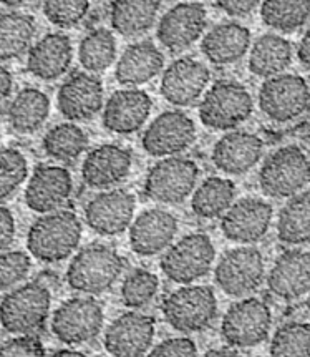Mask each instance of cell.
Listing matches in <instances>:
<instances>
[{"label":"cell","mask_w":310,"mask_h":357,"mask_svg":"<svg viewBox=\"0 0 310 357\" xmlns=\"http://www.w3.org/2000/svg\"><path fill=\"white\" fill-rule=\"evenodd\" d=\"M83 226L70 210H59L35 220L27 233V250L42 263H60L80 245Z\"/></svg>","instance_id":"6da1fadb"},{"label":"cell","mask_w":310,"mask_h":357,"mask_svg":"<svg viewBox=\"0 0 310 357\" xmlns=\"http://www.w3.org/2000/svg\"><path fill=\"white\" fill-rule=\"evenodd\" d=\"M52 294L38 281L22 282L0 301V326L14 336H35L50 316Z\"/></svg>","instance_id":"7a4b0ae2"},{"label":"cell","mask_w":310,"mask_h":357,"mask_svg":"<svg viewBox=\"0 0 310 357\" xmlns=\"http://www.w3.org/2000/svg\"><path fill=\"white\" fill-rule=\"evenodd\" d=\"M123 268V258L113 248L90 245L73 256L65 278L75 293L98 296L111 289Z\"/></svg>","instance_id":"3957f363"},{"label":"cell","mask_w":310,"mask_h":357,"mask_svg":"<svg viewBox=\"0 0 310 357\" xmlns=\"http://www.w3.org/2000/svg\"><path fill=\"white\" fill-rule=\"evenodd\" d=\"M310 183V158L300 146L287 145L262 163L259 186L269 198L286 199L299 195Z\"/></svg>","instance_id":"277c9868"},{"label":"cell","mask_w":310,"mask_h":357,"mask_svg":"<svg viewBox=\"0 0 310 357\" xmlns=\"http://www.w3.org/2000/svg\"><path fill=\"white\" fill-rule=\"evenodd\" d=\"M254 112V100L242 84L219 80L211 85L199 103L201 123L211 130L231 132L249 120Z\"/></svg>","instance_id":"5b68a950"},{"label":"cell","mask_w":310,"mask_h":357,"mask_svg":"<svg viewBox=\"0 0 310 357\" xmlns=\"http://www.w3.org/2000/svg\"><path fill=\"white\" fill-rule=\"evenodd\" d=\"M164 321L181 334L204 331L217 316V299L212 287L186 284L164 298L161 306Z\"/></svg>","instance_id":"8992f818"},{"label":"cell","mask_w":310,"mask_h":357,"mask_svg":"<svg viewBox=\"0 0 310 357\" xmlns=\"http://www.w3.org/2000/svg\"><path fill=\"white\" fill-rule=\"evenodd\" d=\"M214 259L216 248L212 239L204 233H191L163 252L160 268L169 281L186 286L208 276Z\"/></svg>","instance_id":"52a82bcc"},{"label":"cell","mask_w":310,"mask_h":357,"mask_svg":"<svg viewBox=\"0 0 310 357\" xmlns=\"http://www.w3.org/2000/svg\"><path fill=\"white\" fill-rule=\"evenodd\" d=\"M264 276V256L254 246H239L226 251L214 268L217 287L234 299L249 298L256 293Z\"/></svg>","instance_id":"ba28073f"},{"label":"cell","mask_w":310,"mask_h":357,"mask_svg":"<svg viewBox=\"0 0 310 357\" xmlns=\"http://www.w3.org/2000/svg\"><path fill=\"white\" fill-rule=\"evenodd\" d=\"M199 167L185 156L161 158L148 172L145 195L161 204H180L193 195L198 185Z\"/></svg>","instance_id":"9c48e42d"},{"label":"cell","mask_w":310,"mask_h":357,"mask_svg":"<svg viewBox=\"0 0 310 357\" xmlns=\"http://www.w3.org/2000/svg\"><path fill=\"white\" fill-rule=\"evenodd\" d=\"M272 326L270 307L259 298H242L234 303L221 321V336L229 347L249 349L269 337Z\"/></svg>","instance_id":"30bf717a"},{"label":"cell","mask_w":310,"mask_h":357,"mask_svg":"<svg viewBox=\"0 0 310 357\" xmlns=\"http://www.w3.org/2000/svg\"><path fill=\"white\" fill-rule=\"evenodd\" d=\"M104 312L91 296H77L60 304L52 316V333L67 346L93 341L102 333Z\"/></svg>","instance_id":"8fae6325"},{"label":"cell","mask_w":310,"mask_h":357,"mask_svg":"<svg viewBox=\"0 0 310 357\" xmlns=\"http://www.w3.org/2000/svg\"><path fill=\"white\" fill-rule=\"evenodd\" d=\"M259 108L268 119L286 123L299 119L310 107V89L304 77L295 73L265 78L259 89Z\"/></svg>","instance_id":"7c38bea8"},{"label":"cell","mask_w":310,"mask_h":357,"mask_svg":"<svg viewBox=\"0 0 310 357\" xmlns=\"http://www.w3.org/2000/svg\"><path fill=\"white\" fill-rule=\"evenodd\" d=\"M196 142V125L181 110L160 113L141 137V146L150 156L168 158L189 150Z\"/></svg>","instance_id":"4fadbf2b"},{"label":"cell","mask_w":310,"mask_h":357,"mask_svg":"<svg viewBox=\"0 0 310 357\" xmlns=\"http://www.w3.org/2000/svg\"><path fill=\"white\" fill-rule=\"evenodd\" d=\"M137 198L128 190L110 188L100 191L85 206V221L100 236H116L133 223Z\"/></svg>","instance_id":"5bb4252c"},{"label":"cell","mask_w":310,"mask_h":357,"mask_svg":"<svg viewBox=\"0 0 310 357\" xmlns=\"http://www.w3.org/2000/svg\"><path fill=\"white\" fill-rule=\"evenodd\" d=\"M206 25L208 12L203 3L187 0L176 3L161 17L156 37L164 49L171 54H180L191 49L203 37Z\"/></svg>","instance_id":"9a60e30c"},{"label":"cell","mask_w":310,"mask_h":357,"mask_svg":"<svg viewBox=\"0 0 310 357\" xmlns=\"http://www.w3.org/2000/svg\"><path fill=\"white\" fill-rule=\"evenodd\" d=\"M156 322L151 316L130 311L108 326L103 346L111 357H146L153 347Z\"/></svg>","instance_id":"2e32d148"},{"label":"cell","mask_w":310,"mask_h":357,"mask_svg":"<svg viewBox=\"0 0 310 357\" xmlns=\"http://www.w3.org/2000/svg\"><path fill=\"white\" fill-rule=\"evenodd\" d=\"M272 216L270 203L261 198H242L221 216V231L229 241L251 246L268 234Z\"/></svg>","instance_id":"e0dca14e"},{"label":"cell","mask_w":310,"mask_h":357,"mask_svg":"<svg viewBox=\"0 0 310 357\" xmlns=\"http://www.w3.org/2000/svg\"><path fill=\"white\" fill-rule=\"evenodd\" d=\"M104 89L97 73H72L56 93V107L68 121H88L103 110Z\"/></svg>","instance_id":"ac0fdd59"},{"label":"cell","mask_w":310,"mask_h":357,"mask_svg":"<svg viewBox=\"0 0 310 357\" xmlns=\"http://www.w3.org/2000/svg\"><path fill=\"white\" fill-rule=\"evenodd\" d=\"M211 80V72L199 60L181 56L164 68L160 91L173 107H191L203 97Z\"/></svg>","instance_id":"d6986e66"},{"label":"cell","mask_w":310,"mask_h":357,"mask_svg":"<svg viewBox=\"0 0 310 357\" xmlns=\"http://www.w3.org/2000/svg\"><path fill=\"white\" fill-rule=\"evenodd\" d=\"M73 193V178L60 165H38L25 188V204L38 215L62 210Z\"/></svg>","instance_id":"ffe728a7"},{"label":"cell","mask_w":310,"mask_h":357,"mask_svg":"<svg viewBox=\"0 0 310 357\" xmlns=\"http://www.w3.org/2000/svg\"><path fill=\"white\" fill-rule=\"evenodd\" d=\"M128 229L131 251L141 258H151L173 245L178 234V220L173 213L151 208L134 218Z\"/></svg>","instance_id":"44dd1931"},{"label":"cell","mask_w":310,"mask_h":357,"mask_svg":"<svg viewBox=\"0 0 310 357\" xmlns=\"http://www.w3.org/2000/svg\"><path fill=\"white\" fill-rule=\"evenodd\" d=\"M133 167V155L128 148L107 143L97 146L85 156L82 165V180L88 188L110 190L128 178Z\"/></svg>","instance_id":"7402d4cb"},{"label":"cell","mask_w":310,"mask_h":357,"mask_svg":"<svg viewBox=\"0 0 310 357\" xmlns=\"http://www.w3.org/2000/svg\"><path fill=\"white\" fill-rule=\"evenodd\" d=\"M151 108V97L145 90H116L103 105L102 123L108 132L116 135L137 133L150 119Z\"/></svg>","instance_id":"603a6c76"},{"label":"cell","mask_w":310,"mask_h":357,"mask_svg":"<svg viewBox=\"0 0 310 357\" xmlns=\"http://www.w3.org/2000/svg\"><path fill=\"white\" fill-rule=\"evenodd\" d=\"M262 153H264V142L256 133L231 130L216 142L211 160L221 173L241 176L259 163Z\"/></svg>","instance_id":"cb8c5ba5"},{"label":"cell","mask_w":310,"mask_h":357,"mask_svg":"<svg viewBox=\"0 0 310 357\" xmlns=\"http://www.w3.org/2000/svg\"><path fill=\"white\" fill-rule=\"evenodd\" d=\"M265 282L270 293L282 301H295L309 294L310 251H284L270 268Z\"/></svg>","instance_id":"d4e9b609"},{"label":"cell","mask_w":310,"mask_h":357,"mask_svg":"<svg viewBox=\"0 0 310 357\" xmlns=\"http://www.w3.org/2000/svg\"><path fill=\"white\" fill-rule=\"evenodd\" d=\"M73 62L72 38L52 32L37 40L27 52V70L43 82H54L70 70Z\"/></svg>","instance_id":"484cf974"},{"label":"cell","mask_w":310,"mask_h":357,"mask_svg":"<svg viewBox=\"0 0 310 357\" xmlns=\"http://www.w3.org/2000/svg\"><path fill=\"white\" fill-rule=\"evenodd\" d=\"M164 68V55L150 40L131 43L116 62L115 78L120 85L137 89L158 77Z\"/></svg>","instance_id":"4316f807"},{"label":"cell","mask_w":310,"mask_h":357,"mask_svg":"<svg viewBox=\"0 0 310 357\" xmlns=\"http://www.w3.org/2000/svg\"><path fill=\"white\" fill-rule=\"evenodd\" d=\"M251 49V30L238 22H224L209 30L201 40V52L216 67L233 65Z\"/></svg>","instance_id":"83f0119b"},{"label":"cell","mask_w":310,"mask_h":357,"mask_svg":"<svg viewBox=\"0 0 310 357\" xmlns=\"http://www.w3.org/2000/svg\"><path fill=\"white\" fill-rule=\"evenodd\" d=\"M50 116V98L42 90L27 86L12 98L7 108V120L12 130L20 135H32L45 125Z\"/></svg>","instance_id":"f1b7e54d"},{"label":"cell","mask_w":310,"mask_h":357,"mask_svg":"<svg viewBox=\"0 0 310 357\" xmlns=\"http://www.w3.org/2000/svg\"><path fill=\"white\" fill-rule=\"evenodd\" d=\"M161 10V0H113L110 24L123 37H138L156 24Z\"/></svg>","instance_id":"f546056e"},{"label":"cell","mask_w":310,"mask_h":357,"mask_svg":"<svg viewBox=\"0 0 310 357\" xmlns=\"http://www.w3.org/2000/svg\"><path fill=\"white\" fill-rule=\"evenodd\" d=\"M292 63V43L276 33L257 38L249 52V72L261 78L281 75Z\"/></svg>","instance_id":"4dcf8cb0"},{"label":"cell","mask_w":310,"mask_h":357,"mask_svg":"<svg viewBox=\"0 0 310 357\" xmlns=\"http://www.w3.org/2000/svg\"><path fill=\"white\" fill-rule=\"evenodd\" d=\"M37 24L32 15L24 12L0 14V62L20 59L33 45Z\"/></svg>","instance_id":"1f68e13d"},{"label":"cell","mask_w":310,"mask_h":357,"mask_svg":"<svg viewBox=\"0 0 310 357\" xmlns=\"http://www.w3.org/2000/svg\"><path fill=\"white\" fill-rule=\"evenodd\" d=\"M235 198V185L228 178L209 176L193 191L191 210L201 220H216L229 210Z\"/></svg>","instance_id":"d6a6232c"},{"label":"cell","mask_w":310,"mask_h":357,"mask_svg":"<svg viewBox=\"0 0 310 357\" xmlns=\"http://www.w3.org/2000/svg\"><path fill=\"white\" fill-rule=\"evenodd\" d=\"M277 238L284 245H310V193L289 198L277 218Z\"/></svg>","instance_id":"836d02e7"},{"label":"cell","mask_w":310,"mask_h":357,"mask_svg":"<svg viewBox=\"0 0 310 357\" xmlns=\"http://www.w3.org/2000/svg\"><path fill=\"white\" fill-rule=\"evenodd\" d=\"M116 60V38L108 29L90 30L78 45V62L83 70L102 73Z\"/></svg>","instance_id":"e575fe53"},{"label":"cell","mask_w":310,"mask_h":357,"mask_svg":"<svg viewBox=\"0 0 310 357\" xmlns=\"http://www.w3.org/2000/svg\"><path fill=\"white\" fill-rule=\"evenodd\" d=\"M42 148L45 155L56 161H75L88 148V137L73 121L59 123L43 135Z\"/></svg>","instance_id":"d590c367"},{"label":"cell","mask_w":310,"mask_h":357,"mask_svg":"<svg viewBox=\"0 0 310 357\" xmlns=\"http://www.w3.org/2000/svg\"><path fill=\"white\" fill-rule=\"evenodd\" d=\"M261 19L270 29L292 33L310 19V0H262Z\"/></svg>","instance_id":"8d00e7d4"},{"label":"cell","mask_w":310,"mask_h":357,"mask_svg":"<svg viewBox=\"0 0 310 357\" xmlns=\"http://www.w3.org/2000/svg\"><path fill=\"white\" fill-rule=\"evenodd\" d=\"M270 357H310V324L292 321L281 326L269 347Z\"/></svg>","instance_id":"74e56055"},{"label":"cell","mask_w":310,"mask_h":357,"mask_svg":"<svg viewBox=\"0 0 310 357\" xmlns=\"http://www.w3.org/2000/svg\"><path fill=\"white\" fill-rule=\"evenodd\" d=\"M160 280L155 273L146 269H133L121 282V301L126 307L141 309L156 298Z\"/></svg>","instance_id":"f35d334b"},{"label":"cell","mask_w":310,"mask_h":357,"mask_svg":"<svg viewBox=\"0 0 310 357\" xmlns=\"http://www.w3.org/2000/svg\"><path fill=\"white\" fill-rule=\"evenodd\" d=\"M29 176V161L17 148H0V203L17 193Z\"/></svg>","instance_id":"ab89813d"},{"label":"cell","mask_w":310,"mask_h":357,"mask_svg":"<svg viewBox=\"0 0 310 357\" xmlns=\"http://www.w3.org/2000/svg\"><path fill=\"white\" fill-rule=\"evenodd\" d=\"M90 7V0H43V15L55 27L73 29L85 20Z\"/></svg>","instance_id":"60d3db41"},{"label":"cell","mask_w":310,"mask_h":357,"mask_svg":"<svg viewBox=\"0 0 310 357\" xmlns=\"http://www.w3.org/2000/svg\"><path fill=\"white\" fill-rule=\"evenodd\" d=\"M32 259L24 251L0 252V293L20 286L29 278Z\"/></svg>","instance_id":"b9f144b4"},{"label":"cell","mask_w":310,"mask_h":357,"mask_svg":"<svg viewBox=\"0 0 310 357\" xmlns=\"http://www.w3.org/2000/svg\"><path fill=\"white\" fill-rule=\"evenodd\" d=\"M0 357H45V347L35 336H15L0 346Z\"/></svg>","instance_id":"7bdbcfd3"},{"label":"cell","mask_w":310,"mask_h":357,"mask_svg":"<svg viewBox=\"0 0 310 357\" xmlns=\"http://www.w3.org/2000/svg\"><path fill=\"white\" fill-rule=\"evenodd\" d=\"M146 357H198V346L189 337H169L151 347Z\"/></svg>","instance_id":"ee69618b"},{"label":"cell","mask_w":310,"mask_h":357,"mask_svg":"<svg viewBox=\"0 0 310 357\" xmlns=\"http://www.w3.org/2000/svg\"><path fill=\"white\" fill-rule=\"evenodd\" d=\"M261 3L262 0H216V6L231 17H246Z\"/></svg>","instance_id":"f6af8a7d"},{"label":"cell","mask_w":310,"mask_h":357,"mask_svg":"<svg viewBox=\"0 0 310 357\" xmlns=\"http://www.w3.org/2000/svg\"><path fill=\"white\" fill-rule=\"evenodd\" d=\"M15 218L6 206H0V251L7 250L15 239Z\"/></svg>","instance_id":"bcb514c9"},{"label":"cell","mask_w":310,"mask_h":357,"mask_svg":"<svg viewBox=\"0 0 310 357\" xmlns=\"http://www.w3.org/2000/svg\"><path fill=\"white\" fill-rule=\"evenodd\" d=\"M12 90H14V77L7 67L0 65V103L10 97Z\"/></svg>","instance_id":"7dc6e473"},{"label":"cell","mask_w":310,"mask_h":357,"mask_svg":"<svg viewBox=\"0 0 310 357\" xmlns=\"http://www.w3.org/2000/svg\"><path fill=\"white\" fill-rule=\"evenodd\" d=\"M297 56H299V62L302 63V67L310 70V29L304 33L302 40H300V43H299Z\"/></svg>","instance_id":"c3c4849f"},{"label":"cell","mask_w":310,"mask_h":357,"mask_svg":"<svg viewBox=\"0 0 310 357\" xmlns=\"http://www.w3.org/2000/svg\"><path fill=\"white\" fill-rule=\"evenodd\" d=\"M203 357H244V356L239 351H235L234 347H217V349L208 351Z\"/></svg>","instance_id":"681fc988"},{"label":"cell","mask_w":310,"mask_h":357,"mask_svg":"<svg viewBox=\"0 0 310 357\" xmlns=\"http://www.w3.org/2000/svg\"><path fill=\"white\" fill-rule=\"evenodd\" d=\"M50 357H88V356L75 349H60V351H55Z\"/></svg>","instance_id":"f907efd6"},{"label":"cell","mask_w":310,"mask_h":357,"mask_svg":"<svg viewBox=\"0 0 310 357\" xmlns=\"http://www.w3.org/2000/svg\"><path fill=\"white\" fill-rule=\"evenodd\" d=\"M32 2H35V0H0V3H3L6 7H12V8L25 7Z\"/></svg>","instance_id":"816d5d0a"},{"label":"cell","mask_w":310,"mask_h":357,"mask_svg":"<svg viewBox=\"0 0 310 357\" xmlns=\"http://www.w3.org/2000/svg\"><path fill=\"white\" fill-rule=\"evenodd\" d=\"M305 304H307V309L310 311V291H309V294H307V301H305Z\"/></svg>","instance_id":"f5cc1de1"},{"label":"cell","mask_w":310,"mask_h":357,"mask_svg":"<svg viewBox=\"0 0 310 357\" xmlns=\"http://www.w3.org/2000/svg\"><path fill=\"white\" fill-rule=\"evenodd\" d=\"M309 110H310V107H309Z\"/></svg>","instance_id":"db71d44e"}]
</instances>
